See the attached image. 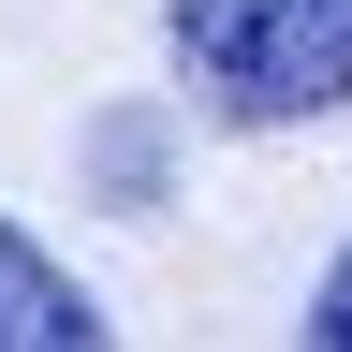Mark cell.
Wrapping results in <instances>:
<instances>
[{
	"label": "cell",
	"instance_id": "1",
	"mask_svg": "<svg viewBox=\"0 0 352 352\" xmlns=\"http://www.w3.org/2000/svg\"><path fill=\"white\" fill-rule=\"evenodd\" d=\"M162 30L235 132H294L352 103V0H162Z\"/></svg>",
	"mask_w": 352,
	"mask_h": 352
},
{
	"label": "cell",
	"instance_id": "2",
	"mask_svg": "<svg viewBox=\"0 0 352 352\" xmlns=\"http://www.w3.org/2000/svg\"><path fill=\"white\" fill-rule=\"evenodd\" d=\"M103 338V308H88V279H59L15 220H0V352H88Z\"/></svg>",
	"mask_w": 352,
	"mask_h": 352
},
{
	"label": "cell",
	"instance_id": "3",
	"mask_svg": "<svg viewBox=\"0 0 352 352\" xmlns=\"http://www.w3.org/2000/svg\"><path fill=\"white\" fill-rule=\"evenodd\" d=\"M88 162H103L118 206H162V103H118L103 132H88Z\"/></svg>",
	"mask_w": 352,
	"mask_h": 352
},
{
	"label": "cell",
	"instance_id": "4",
	"mask_svg": "<svg viewBox=\"0 0 352 352\" xmlns=\"http://www.w3.org/2000/svg\"><path fill=\"white\" fill-rule=\"evenodd\" d=\"M308 338H323V352H352V250L323 264V294H308Z\"/></svg>",
	"mask_w": 352,
	"mask_h": 352
}]
</instances>
